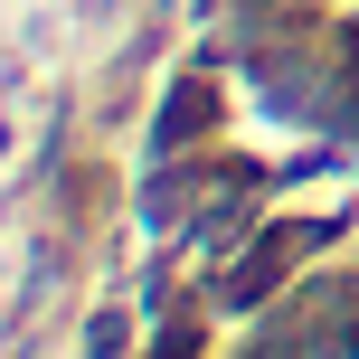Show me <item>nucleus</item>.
I'll return each mask as SVG.
<instances>
[{
  "mask_svg": "<svg viewBox=\"0 0 359 359\" xmlns=\"http://www.w3.org/2000/svg\"><path fill=\"white\" fill-rule=\"evenodd\" d=\"M86 359H123V322H95V341H86Z\"/></svg>",
  "mask_w": 359,
  "mask_h": 359,
  "instance_id": "obj_4",
  "label": "nucleus"
},
{
  "mask_svg": "<svg viewBox=\"0 0 359 359\" xmlns=\"http://www.w3.org/2000/svg\"><path fill=\"white\" fill-rule=\"evenodd\" d=\"M331 236H341V217H274V227H265V236H255V246L227 265L217 303H227V312H255V303H274V284H284V274L303 265L312 246H331Z\"/></svg>",
  "mask_w": 359,
  "mask_h": 359,
  "instance_id": "obj_1",
  "label": "nucleus"
},
{
  "mask_svg": "<svg viewBox=\"0 0 359 359\" xmlns=\"http://www.w3.org/2000/svg\"><path fill=\"white\" fill-rule=\"evenodd\" d=\"M151 359H198V322H180V331H161V341H151Z\"/></svg>",
  "mask_w": 359,
  "mask_h": 359,
  "instance_id": "obj_3",
  "label": "nucleus"
},
{
  "mask_svg": "<svg viewBox=\"0 0 359 359\" xmlns=\"http://www.w3.org/2000/svg\"><path fill=\"white\" fill-rule=\"evenodd\" d=\"M151 133H161L170 161H180V151H208V133H217V67H189V76H180Z\"/></svg>",
  "mask_w": 359,
  "mask_h": 359,
  "instance_id": "obj_2",
  "label": "nucleus"
}]
</instances>
